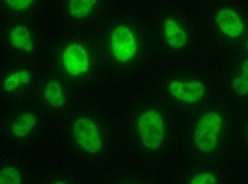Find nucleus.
Here are the masks:
<instances>
[{
    "label": "nucleus",
    "mask_w": 248,
    "mask_h": 184,
    "mask_svg": "<svg viewBox=\"0 0 248 184\" xmlns=\"http://www.w3.org/2000/svg\"><path fill=\"white\" fill-rule=\"evenodd\" d=\"M97 0H70L69 11L73 18H84L93 11Z\"/></svg>",
    "instance_id": "11"
},
{
    "label": "nucleus",
    "mask_w": 248,
    "mask_h": 184,
    "mask_svg": "<svg viewBox=\"0 0 248 184\" xmlns=\"http://www.w3.org/2000/svg\"><path fill=\"white\" fill-rule=\"evenodd\" d=\"M45 97H46V100L53 107H62L65 102L64 94H62V87L59 83H56V81L48 83L46 89H45Z\"/></svg>",
    "instance_id": "12"
},
{
    "label": "nucleus",
    "mask_w": 248,
    "mask_h": 184,
    "mask_svg": "<svg viewBox=\"0 0 248 184\" xmlns=\"http://www.w3.org/2000/svg\"><path fill=\"white\" fill-rule=\"evenodd\" d=\"M242 70H244V78L248 80V59L244 62V65H242Z\"/></svg>",
    "instance_id": "19"
},
{
    "label": "nucleus",
    "mask_w": 248,
    "mask_h": 184,
    "mask_svg": "<svg viewBox=\"0 0 248 184\" xmlns=\"http://www.w3.org/2000/svg\"><path fill=\"white\" fill-rule=\"evenodd\" d=\"M221 129V116L218 113H208L201 121L197 122L196 127V146L202 153H210L215 149L218 142V133Z\"/></svg>",
    "instance_id": "2"
},
{
    "label": "nucleus",
    "mask_w": 248,
    "mask_h": 184,
    "mask_svg": "<svg viewBox=\"0 0 248 184\" xmlns=\"http://www.w3.org/2000/svg\"><path fill=\"white\" fill-rule=\"evenodd\" d=\"M139 132L143 144L148 149H157L164 140V122L161 114L150 110L139 118Z\"/></svg>",
    "instance_id": "1"
},
{
    "label": "nucleus",
    "mask_w": 248,
    "mask_h": 184,
    "mask_svg": "<svg viewBox=\"0 0 248 184\" xmlns=\"http://www.w3.org/2000/svg\"><path fill=\"white\" fill-rule=\"evenodd\" d=\"M0 184H21L19 171L13 167H5L0 170Z\"/></svg>",
    "instance_id": "13"
},
{
    "label": "nucleus",
    "mask_w": 248,
    "mask_h": 184,
    "mask_svg": "<svg viewBox=\"0 0 248 184\" xmlns=\"http://www.w3.org/2000/svg\"><path fill=\"white\" fill-rule=\"evenodd\" d=\"M73 137H75V142L86 153L94 154L102 148L97 126L88 118H80L75 121V124H73Z\"/></svg>",
    "instance_id": "3"
},
{
    "label": "nucleus",
    "mask_w": 248,
    "mask_h": 184,
    "mask_svg": "<svg viewBox=\"0 0 248 184\" xmlns=\"http://www.w3.org/2000/svg\"><path fill=\"white\" fill-rule=\"evenodd\" d=\"M111 53L120 62H127L135 56L137 42L129 27L120 26L111 32Z\"/></svg>",
    "instance_id": "4"
},
{
    "label": "nucleus",
    "mask_w": 248,
    "mask_h": 184,
    "mask_svg": "<svg viewBox=\"0 0 248 184\" xmlns=\"http://www.w3.org/2000/svg\"><path fill=\"white\" fill-rule=\"evenodd\" d=\"M10 40L13 43V46L24 49V51H32L33 44H32V38H31V32L26 27L18 26L15 29H11L10 32Z\"/></svg>",
    "instance_id": "9"
},
{
    "label": "nucleus",
    "mask_w": 248,
    "mask_h": 184,
    "mask_svg": "<svg viewBox=\"0 0 248 184\" xmlns=\"http://www.w3.org/2000/svg\"><path fill=\"white\" fill-rule=\"evenodd\" d=\"M217 22L224 33L228 37H239L242 32H244V24H242L240 16L235 13L234 10L229 8H223L218 11L217 16Z\"/></svg>",
    "instance_id": "7"
},
{
    "label": "nucleus",
    "mask_w": 248,
    "mask_h": 184,
    "mask_svg": "<svg viewBox=\"0 0 248 184\" xmlns=\"http://www.w3.org/2000/svg\"><path fill=\"white\" fill-rule=\"evenodd\" d=\"M169 91L175 99L183 100V102L194 103L201 97L204 96L205 87L199 81H191V83H182V81H173L169 85Z\"/></svg>",
    "instance_id": "6"
},
{
    "label": "nucleus",
    "mask_w": 248,
    "mask_h": 184,
    "mask_svg": "<svg viewBox=\"0 0 248 184\" xmlns=\"http://www.w3.org/2000/svg\"><path fill=\"white\" fill-rule=\"evenodd\" d=\"M164 29H166V40L172 48H182L188 42V37H186L185 30L180 29L175 19H167Z\"/></svg>",
    "instance_id": "8"
},
{
    "label": "nucleus",
    "mask_w": 248,
    "mask_h": 184,
    "mask_svg": "<svg viewBox=\"0 0 248 184\" xmlns=\"http://www.w3.org/2000/svg\"><path fill=\"white\" fill-rule=\"evenodd\" d=\"M35 122H37L35 114L26 113V114L19 116V118L15 121L11 130H13V133L16 137H26V135H29L31 130L35 127Z\"/></svg>",
    "instance_id": "10"
},
{
    "label": "nucleus",
    "mask_w": 248,
    "mask_h": 184,
    "mask_svg": "<svg viewBox=\"0 0 248 184\" xmlns=\"http://www.w3.org/2000/svg\"><path fill=\"white\" fill-rule=\"evenodd\" d=\"M232 87L234 91L239 94V96H245V94H248V80L247 78H235L234 83H232Z\"/></svg>",
    "instance_id": "15"
},
{
    "label": "nucleus",
    "mask_w": 248,
    "mask_h": 184,
    "mask_svg": "<svg viewBox=\"0 0 248 184\" xmlns=\"http://www.w3.org/2000/svg\"><path fill=\"white\" fill-rule=\"evenodd\" d=\"M62 64H64L65 70L69 71V75L78 76L81 73H86L89 69V57L88 53L81 44L73 43L62 54Z\"/></svg>",
    "instance_id": "5"
},
{
    "label": "nucleus",
    "mask_w": 248,
    "mask_h": 184,
    "mask_svg": "<svg viewBox=\"0 0 248 184\" xmlns=\"http://www.w3.org/2000/svg\"><path fill=\"white\" fill-rule=\"evenodd\" d=\"M21 85V78H19V71H16V73H11L7 80L3 83V87L5 91H15L16 87Z\"/></svg>",
    "instance_id": "14"
},
{
    "label": "nucleus",
    "mask_w": 248,
    "mask_h": 184,
    "mask_svg": "<svg viewBox=\"0 0 248 184\" xmlns=\"http://www.w3.org/2000/svg\"><path fill=\"white\" fill-rule=\"evenodd\" d=\"M19 78H21L22 85H27V83L31 81V73H29V71H26V70H22V71H19Z\"/></svg>",
    "instance_id": "18"
},
{
    "label": "nucleus",
    "mask_w": 248,
    "mask_h": 184,
    "mask_svg": "<svg viewBox=\"0 0 248 184\" xmlns=\"http://www.w3.org/2000/svg\"><path fill=\"white\" fill-rule=\"evenodd\" d=\"M7 3L10 5L13 10H26V8H29L31 5L33 3V0H7Z\"/></svg>",
    "instance_id": "17"
},
{
    "label": "nucleus",
    "mask_w": 248,
    "mask_h": 184,
    "mask_svg": "<svg viewBox=\"0 0 248 184\" xmlns=\"http://www.w3.org/2000/svg\"><path fill=\"white\" fill-rule=\"evenodd\" d=\"M56 184H64V183H56Z\"/></svg>",
    "instance_id": "20"
},
{
    "label": "nucleus",
    "mask_w": 248,
    "mask_h": 184,
    "mask_svg": "<svg viewBox=\"0 0 248 184\" xmlns=\"http://www.w3.org/2000/svg\"><path fill=\"white\" fill-rule=\"evenodd\" d=\"M191 184H217V180L212 173H201L191 181Z\"/></svg>",
    "instance_id": "16"
}]
</instances>
